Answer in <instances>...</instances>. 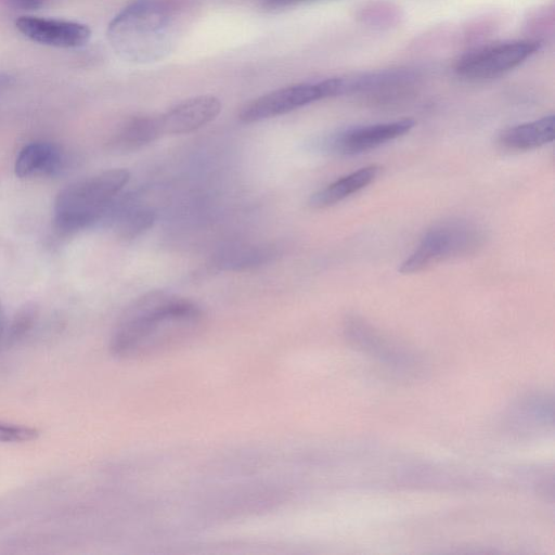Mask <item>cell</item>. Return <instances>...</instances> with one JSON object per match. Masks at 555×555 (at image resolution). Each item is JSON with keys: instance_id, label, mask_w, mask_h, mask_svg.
<instances>
[{"instance_id": "23", "label": "cell", "mask_w": 555, "mask_h": 555, "mask_svg": "<svg viewBox=\"0 0 555 555\" xmlns=\"http://www.w3.org/2000/svg\"><path fill=\"white\" fill-rule=\"evenodd\" d=\"M3 333H4V314H3V309L1 306V301H0V340L3 336Z\"/></svg>"}, {"instance_id": "12", "label": "cell", "mask_w": 555, "mask_h": 555, "mask_svg": "<svg viewBox=\"0 0 555 555\" xmlns=\"http://www.w3.org/2000/svg\"><path fill=\"white\" fill-rule=\"evenodd\" d=\"M64 154L52 142L35 141L25 145L16 156L14 172L18 178L48 177L59 173Z\"/></svg>"}, {"instance_id": "20", "label": "cell", "mask_w": 555, "mask_h": 555, "mask_svg": "<svg viewBox=\"0 0 555 555\" xmlns=\"http://www.w3.org/2000/svg\"><path fill=\"white\" fill-rule=\"evenodd\" d=\"M312 1V0H262L264 8L270 10L284 9L298 3Z\"/></svg>"}, {"instance_id": "21", "label": "cell", "mask_w": 555, "mask_h": 555, "mask_svg": "<svg viewBox=\"0 0 555 555\" xmlns=\"http://www.w3.org/2000/svg\"><path fill=\"white\" fill-rule=\"evenodd\" d=\"M49 0H9L11 4L22 10H37L42 8Z\"/></svg>"}, {"instance_id": "6", "label": "cell", "mask_w": 555, "mask_h": 555, "mask_svg": "<svg viewBox=\"0 0 555 555\" xmlns=\"http://www.w3.org/2000/svg\"><path fill=\"white\" fill-rule=\"evenodd\" d=\"M340 77L276 89L247 103L240 112L244 122H255L295 111L327 98L341 95Z\"/></svg>"}, {"instance_id": "5", "label": "cell", "mask_w": 555, "mask_h": 555, "mask_svg": "<svg viewBox=\"0 0 555 555\" xmlns=\"http://www.w3.org/2000/svg\"><path fill=\"white\" fill-rule=\"evenodd\" d=\"M540 47L541 42L533 39L488 44L462 55L455 63L454 72L467 81L494 79L521 65Z\"/></svg>"}, {"instance_id": "11", "label": "cell", "mask_w": 555, "mask_h": 555, "mask_svg": "<svg viewBox=\"0 0 555 555\" xmlns=\"http://www.w3.org/2000/svg\"><path fill=\"white\" fill-rule=\"evenodd\" d=\"M220 111L221 103L214 95L188 99L159 115L163 133L192 132L214 120Z\"/></svg>"}, {"instance_id": "9", "label": "cell", "mask_w": 555, "mask_h": 555, "mask_svg": "<svg viewBox=\"0 0 555 555\" xmlns=\"http://www.w3.org/2000/svg\"><path fill=\"white\" fill-rule=\"evenodd\" d=\"M15 26L29 40L56 48L82 47L91 37L87 25L74 21L24 15Z\"/></svg>"}, {"instance_id": "22", "label": "cell", "mask_w": 555, "mask_h": 555, "mask_svg": "<svg viewBox=\"0 0 555 555\" xmlns=\"http://www.w3.org/2000/svg\"><path fill=\"white\" fill-rule=\"evenodd\" d=\"M12 81V77L0 73V90L4 89L7 86H9Z\"/></svg>"}, {"instance_id": "13", "label": "cell", "mask_w": 555, "mask_h": 555, "mask_svg": "<svg viewBox=\"0 0 555 555\" xmlns=\"http://www.w3.org/2000/svg\"><path fill=\"white\" fill-rule=\"evenodd\" d=\"M163 133L159 116L138 115L126 120L109 139L113 151L128 153L154 142Z\"/></svg>"}, {"instance_id": "3", "label": "cell", "mask_w": 555, "mask_h": 555, "mask_svg": "<svg viewBox=\"0 0 555 555\" xmlns=\"http://www.w3.org/2000/svg\"><path fill=\"white\" fill-rule=\"evenodd\" d=\"M129 180L126 169H109L67 185L54 202L55 229L70 234L101 223L111 203Z\"/></svg>"}, {"instance_id": "16", "label": "cell", "mask_w": 555, "mask_h": 555, "mask_svg": "<svg viewBox=\"0 0 555 555\" xmlns=\"http://www.w3.org/2000/svg\"><path fill=\"white\" fill-rule=\"evenodd\" d=\"M276 256V247L270 244H238L221 249L214 266L223 271H244L269 263Z\"/></svg>"}, {"instance_id": "2", "label": "cell", "mask_w": 555, "mask_h": 555, "mask_svg": "<svg viewBox=\"0 0 555 555\" xmlns=\"http://www.w3.org/2000/svg\"><path fill=\"white\" fill-rule=\"evenodd\" d=\"M178 12L173 0H137L111 21L107 38L124 59L157 60L171 46Z\"/></svg>"}, {"instance_id": "10", "label": "cell", "mask_w": 555, "mask_h": 555, "mask_svg": "<svg viewBox=\"0 0 555 555\" xmlns=\"http://www.w3.org/2000/svg\"><path fill=\"white\" fill-rule=\"evenodd\" d=\"M418 78L409 68H389L341 77L343 95L358 94L375 101H389L402 94Z\"/></svg>"}, {"instance_id": "7", "label": "cell", "mask_w": 555, "mask_h": 555, "mask_svg": "<svg viewBox=\"0 0 555 555\" xmlns=\"http://www.w3.org/2000/svg\"><path fill=\"white\" fill-rule=\"evenodd\" d=\"M415 125L411 118L354 126L333 134L327 147L339 155H356L374 150L408 133Z\"/></svg>"}, {"instance_id": "4", "label": "cell", "mask_w": 555, "mask_h": 555, "mask_svg": "<svg viewBox=\"0 0 555 555\" xmlns=\"http://www.w3.org/2000/svg\"><path fill=\"white\" fill-rule=\"evenodd\" d=\"M486 242L478 224L464 219H450L433 225L424 233L414 250L402 261L403 274L420 272L438 262L468 256Z\"/></svg>"}, {"instance_id": "15", "label": "cell", "mask_w": 555, "mask_h": 555, "mask_svg": "<svg viewBox=\"0 0 555 555\" xmlns=\"http://www.w3.org/2000/svg\"><path fill=\"white\" fill-rule=\"evenodd\" d=\"M379 170V166L369 165L352 171L313 193L309 205L317 209L335 205L371 184Z\"/></svg>"}, {"instance_id": "1", "label": "cell", "mask_w": 555, "mask_h": 555, "mask_svg": "<svg viewBox=\"0 0 555 555\" xmlns=\"http://www.w3.org/2000/svg\"><path fill=\"white\" fill-rule=\"evenodd\" d=\"M202 321L203 311L195 302L150 292L126 310L112 334L109 349L127 360L160 356L192 338Z\"/></svg>"}, {"instance_id": "8", "label": "cell", "mask_w": 555, "mask_h": 555, "mask_svg": "<svg viewBox=\"0 0 555 555\" xmlns=\"http://www.w3.org/2000/svg\"><path fill=\"white\" fill-rule=\"evenodd\" d=\"M347 339L363 352L398 371L411 372L418 367V359L410 350L389 340L358 318L345 324Z\"/></svg>"}, {"instance_id": "19", "label": "cell", "mask_w": 555, "mask_h": 555, "mask_svg": "<svg viewBox=\"0 0 555 555\" xmlns=\"http://www.w3.org/2000/svg\"><path fill=\"white\" fill-rule=\"evenodd\" d=\"M35 319V311L31 308H25L14 319L11 328L10 337L16 339L24 335L33 325Z\"/></svg>"}, {"instance_id": "14", "label": "cell", "mask_w": 555, "mask_h": 555, "mask_svg": "<svg viewBox=\"0 0 555 555\" xmlns=\"http://www.w3.org/2000/svg\"><path fill=\"white\" fill-rule=\"evenodd\" d=\"M554 140V115L509 127L498 138L499 144L508 151H530Z\"/></svg>"}, {"instance_id": "17", "label": "cell", "mask_w": 555, "mask_h": 555, "mask_svg": "<svg viewBox=\"0 0 555 555\" xmlns=\"http://www.w3.org/2000/svg\"><path fill=\"white\" fill-rule=\"evenodd\" d=\"M553 398L547 393H531L515 406L513 416L522 427H547L553 425Z\"/></svg>"}, {"instance_id": "18", "label": "cell", "mask_w": 555, "mask_h": 555, "mask_svg": "<svg viewBox=\"0 0 555 555\" xmlns=\"http://www.w3.org/2000/svg\"><path fill=\"white\" fill-rule=\"evenodd\" d=\"M38 435V430L35 428L0 422L1 442L30 441L36 439Z\"/></svg>"}]
</instances>
